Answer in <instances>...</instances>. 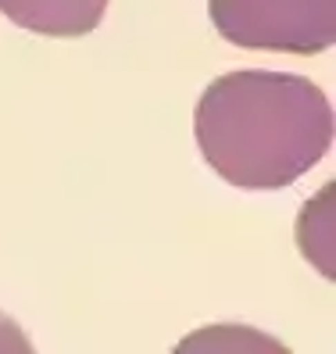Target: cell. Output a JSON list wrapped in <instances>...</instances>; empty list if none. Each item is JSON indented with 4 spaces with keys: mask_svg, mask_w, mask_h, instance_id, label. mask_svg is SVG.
Returning <instances> with one entry per match:
<instances>
[{
    "mask_svg": "<svg viewBox=\"0 0 336 354\" xmlns=\"http://www.w3.org/2000/svg\"><path fill=\"white\" fill-rule=\"evenodd\" d=\"M29 354L32 351V344H29V337L22 333V326H18L11 315H4L0 311V354Z\"/></svg>",
    "mask_w": 336,
    "mask_h": 354,
    "instance_id": "cell-4",
    "label": "cell"
},
{
    "mask_svg": "<svg viewBox=\"0 0 336 354\" xmlns=\"http://www.w3.org/2000/svg\"><path fill=\"white\" fill-rule=\"evenodd\" d=\"M225 44L247 50L322 54L336 44V0H207Z\"/></svg>",
    "mask_w": 336,
    "mask_h": 354,
    "instance_id": "cell-2",
    "label": "cell"
},
{
    "mask_svg": "<svg viewBox=\"0 0 336 354\" xmlns=\"http://www.w3.org/2000/svg\"><path fill=\"white\" fill-rule=\"evenodd\" d=\"M197 147L240 190H283L319 165L336 133L333 104L304 75L225 72L197 100Z\"/></svg>",
    "mask_w": 336,
    "mask_h": 354,
    "instance_id": "cell-1",
    "label": "cell"
},
{
    "mask_svg": "<svg viewBox=\"0 0 336 354\" xmlns=\"http://www.w3.org/2000/svg\"><path fill=\"white\" fill-rule=\"evenodd\" d=\"M108 0H0V15L39 36L72 39L100 26Z\"/></svg>",
    "mask_w": 336,
    "mask_h": 354,
    "instance_id": "cell-3",
    "label": "cell"
}]
</instances>
